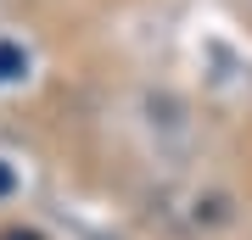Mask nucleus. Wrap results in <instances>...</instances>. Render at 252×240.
Listing matches in <instances>:
<instances>
[{"mask_svg": "<svg viewBox=\"0 0 252 240\" xmlns=\"http://www.w3.org/2000/svg\"><path fill=\"white\" fill-rule=\"evenodd\" d=\"M23 73H28V56H23V45H6V39H0V84L23 79Z\"/></svg>", "mask_w": 252, "mask_h": 240, "instance_id": "1", "label": "nucleus"}, {"mask_svg": "<svg viewBox=\"0 0 252 240\" xmlns=\"http://www.w3.org/2000/svg\"><path fill=\"white\" fill-rule=\"evenodd\" d=\"M0 240H39L34 229H0Z\"/></svg>", "mask_w": 252, "mask_h": 240, "instance_id": "3", "label": "nucleus"}, {"mask_svg": "<svg viewBox=\"0 0 252 240\" xmlns=\"http://www.w3.org/2000/svg\"><path fill=\"white\" fill-rule=\"evenodd\" d=\"M11 185H17V173H11L6 162H0V196H11Z\"/></svg>", "mask_w": 252, "mask_h": 240, "instance_id": "2", "label": "nucleus"}]
</instances>
